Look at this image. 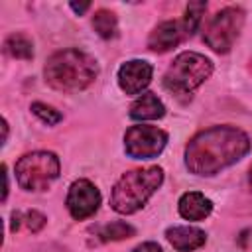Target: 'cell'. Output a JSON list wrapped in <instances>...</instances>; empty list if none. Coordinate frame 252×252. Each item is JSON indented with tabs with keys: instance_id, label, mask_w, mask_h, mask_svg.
<instances>
[{
	"instance_id": "obj_1",
	"label": "cell",
	"mask_w": 252,
	"mask_h": 252,
	"mask_svg": "<svg viewBox=\"0 0 252 252\" xmlns=\"http://www.w3.org/2000/svg\"><path fill=\"white\" fill-rule=\"evenodd\" d=\"M250 150V138L234 126H213L199 132L185 148V165L195 175H215L236 163Z\"/></svg>"
},
{
	"instance_id": "obj_2",
	"label": "cell",
	"mask_w": 252,
	"mask_h": 252,
	"mask_svg": "<svg viewBox=\"0 0 252 252\" xmlns=\"http://www.w3.org/2000/svg\"><path fill=\"white\" fill-rule=\"evenodd\" d=\"M96 73V61L79 49H61L53 53L43 69L47 85L63 93H75L89 87Z\"/></svg>"
},
{
	"instance_id": "obj_3",
	"label": "cell",
	"mask_w": 252,
	"mask_h": 252,
	"mask_svg": "<svg viewBox=\"0 0 252 252\" xmlns=\"http://www.w3.org/2000/svg\"><path fill=\"white\" fill-rule=\"evenodd\" d=\"M161 181L163 171L158 165L132 169L116 181L110 193V207L120 215H132L146 205Z\"/></svg>"
},
{
	"instance_id": "obj_4",
	"label": "cell",
	"mask_w": 252,
	"mask_h": 252,
	"mask_svg": "<svg viewBox=\"0 0 252 252\" xmlns=\"http://www.w3.org/2000/svg\"><path fill=\"white\" fill-rule=\"evenodd\" d=\"M213 73V63L209 57L195 53V51H183L179 53L163 77V87L177 94V96H191V93L209 79Z\"/></svg>"
},
{
	"instance_id": "obj_5",
	"label": "cell",
	"mask_w": 252,
	"mask_h": 252,
	"mask_svg": "<svg viewBox=\"0 0 252 252\" xmlns=\"http://www.w3.org/2000/svg\"><path fill=\"white\" fill-rule=\"evenodd\" d=\"M59 158L53 152H32L18 159L14 171L18 185L26 191H43L59 177Z\"/></svg>"
},
{
	"instance_id": "obj_6",
	"label": "cell",
	"mask_w": 252,
	"mask_h": 252,
	"mask_svg": "<svg viewBox=\"0 0 252 252\" xmlns=\"http://www.w3.org/2000/svg\"><path fill=\"white\" fill-rule=\"evenodd\" d=\"M242 24H244V12L240 8H236V6L222 8L207 22L203 39L213 51L226 53V51H230L232 43L236 41L240 30H242Z\"/></svg>"
},
{
	"instance_id": "obj_7",
	"label": "cell",
	"mask_w": 252,
	"mask_h": 252,
	"mask_svg": "<svg viewBox=\"0 0 252 252\" xmlns=\"http://www.w3.org/2000/svg\"><path fill=\"white\" fill-rule=\"evenodd\" d=\"M167 134L158 126H132L124 134V150L134 159H150L161 154Z\"/></svg>"
},
{
	"instance_id": "obj_8",
	"label": "cell",
	"mask_w": 252,
	"mask_h": 252,
	"mask_svg": "<svg viewBox=\"0 0 252 252\" xmlns=\"http://www.w3.org/2000/svg\"><path fill=\"white\" fill-rule=\"evenodd\" d=\"M100 205V193L98 189L89 181V179H77L67 193V209L73 219L83 220L91 215Z\"/></svg>"
},
{
	"instance_id": "obj_9",
	"label": "cell",
	"mask_w": 252,
	"mask_h": 252,
	"mask_svg": "<svg viewBox=\"0 0 252 252\" xmlns=\"http://www.w3.org/2000/svg\"><path fill=\"white\" fill-rule=\"evenodd\" d=\"M152 65L142 59L126 61L118 69V85L126 94H140L152 81Z\"/></svg>"
},
{
	"instance_id": "obj_10",
	"label": "cell",
	"mask_w": 252,
	"mask_h": 252,
	"mask_svg": "<svg viewBox=\"0 0 252 252\" xmlns=\"http://www.w3.org/2000/svg\"><path fill=\"white\" fill-rule=\"evenodd\" d=\"M185 35H189V32L183 22H163L150 33L148 47L156 53H165L179 45Z\"/></svg>"
},
{
	"instance_id": "obj_11",
	"label": "cell",
	"mask_w": 252,
	"mask_h": 252,
	"mask_svg": "<svg viewBox=\"0 0 252 252\" xmlns=\"http://www.w3.org/2000/svg\"><path fill=\"white\" fill-rule=\"evenodd\" d=\"M165 238L179 252L197 250L207 240L205 232L201 228H195V226H173V228H167L165 230Z\"/></svg>"
},
{
	"instance_id": "obj_12",
	"label": "cell",
	"mask_w": 252,
	"mask_h": 252,
	"mask_svg": "<svg viewBox=\"0 0 252 252\" xmlns=\"http://www.w3.org/2000/svg\"><path fill=\"white\" fill-rule=\"evenodd\" d=\"M177 207H179V215L187 220H203L213 211V203L199 191L183 193Z\"/></svg>"
},
{
	"instance_id": "obj_13",
	"label": "cell",
	"mask_w": 252,
	"mask_h": 252,
	"mask_svg": "<svg viewBox=\"0 0 252 252\" xmlns=\"http://www.w3.org/2000/svg\"><path fill=\"white\" fill-rule=\"evenodd\" d=\"M165 114L163 102L154 93H144L132 106H130V118L134 120H156Z\"/></svg>"
},
{
	"instance_id": "obj_14",
	"label": "cell",
	"mask_w": 252,
	"mask_h": 252,
	"mask_svg": "<svg viewBox=\"0 0 252 252\" xmlns=\"http://www.w3.org/2000/svg\"><path fill=\"white\" fill-rule=\"evenodd\" d=\"M4 51L16 59H32L33 57V45L28 35L24 33H12L4 41Z\"/></svg>"
},
{
	"instance_id": "obj_15",
	"label": "cell",
	"mask_w": 252,
	"mask_h": 252,
	"mask_svg": "<svg viewBox=\"0 0 252 252\" xmlns=\"http://www.w3.org/2000/svg\"><path fill=\"white\" fill-rule=\"evenodd\" d=\"M93 28L94 32L104 37V39H110L116 35L118 32V24H116V16L110 12V10H96L94 16H93Z\"/></svg>"
},
{
	"instance_id": "obj_16",
	"label": "cell",
	"mask_w": 252,
	"mask_h": 252,
	"mask_svg": "<svg viewBox=\"0 0 252 252\" xmlns=\"http://www.w3.org/2000/svg\"><path fill=\"white\" fill-rule=\"evenodd\" d=\"M134 234H136V230H134L130 224H126V222H122V220H116V222L104 224V226L98 230V240H100V242L124 240V238H130V236H134Z\"/></svg>"
},
{
	"instance_id": "obj_17",
	"label": "cell",
	"mask_w": 252,
	"mask_h": 252,
	"mask_svg": "<svg viewBox=\"0 0 252 252\" xmlns=\"http://www.w3.org/2000/svg\"><path fill=\"white\" fill-rule=\"evenodd\" d=\"M205 10H207V4H205V2H189V4H187L183 24H185L189 35L199 28V24H201V16H203Z\"/></svg>"
},
{
	"instance_id": "obj_18",
	"label": "cell",
	"mask_w": 252,
	"mask_h": 252,
	"mask_svg": "<svg viewBox=\"0 0 252 252\" xmlns=\"http://www.w3.org/2000/svg\"><path fill=\"white\" fill-rule=\"evenodd\" d=\"M12 220H16V222H22V220H24V224H26L32 232H37V230L45 224V217H43L41 213H37V211L14 213V215H12Z\"/></svg>"
},
{
	"instance_id": "obj_19",
	"label": "cell",
	"mask_w": 252,
	"mask_h": 252,
	"mask_svg": "<svg viewBox=\"0 0 252 252\" xmlns=\"http://www.w3.org/2000/svg\"><path fill=\"white\" fill-rule=\"evenodd\" d=\"M32 110H33V114L37 116V118H41L45 124H57L59 120H61V114L55 110V108H51V106H47V104H43V102H33L32 104Z\"/></svg>"
},
{
	"instance_id": "obj_20",
	"label": "cell",
	"mask_w": 252,
	"mask_h": 252,
	"mask_svg": "<svg viewBox=\"0 0 252 252\" xmlns=\"http://www.w3.org/2000/svg\"><path fill=\"white\" fill-rule=\"evenodd\" d=\"M134 252H163V250H161L159 244H156V242H144V244L136 246Z\"/></svg>"
},
{
	"instance_id": "obj_21",
	"label": "cell",
	"mask_w": 252,
	"mask_h": 252,
	"mask_svg": "<svg viewBox=\"0 0 252 252\" xmlns=\"http://www.w3.org/2000/svg\"><path fill=\"white\" fill-rule=\"evenodd\" d=\"M71 8H73L77 14H83V12H87V10L91 8V4H89V2H83V4H75V2H71Z\"/></svg>"
},
{
	"instance_id": "obj_22",
	"label": "cell",
	"mask_w": 252,
	"mask_h": 252,
	"mask_svg": "<svg viewBox=\"0 0 252 252\" xmlns=\"http://www.w3.org/2000/svg\"><path fill=\"white\" fill-rule=\"evenodd\" d=\"M250 185H252V165H250Z\"/></svg>"
},
{
	"instance_id": "obj_23",
	"label": "cell",
	"mask_w": 252,
	"mask_h": 252,
	"mask_svg": "<svg viewBox=\"0 0 252 252\" xmlns=\"http://www.w3.org/2000/svg\"><path fill=\"white\" fill-rule=\"evenodd\" d=\"M250 71H252V59H250Z\"/></svg>"
}]
</instances>
